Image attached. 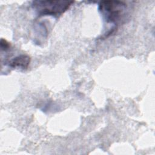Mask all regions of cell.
<instances>
[{
	"instance_id": "6da1fadb",
	"label": "cell",
	"mask_w": 155,
	"mask_h": 155,
	"mask_svg": "<svg viewBox=\"0 0 155 155\" xmlns=\"http://www.w3.org/2000/svg\"><path fill=\"white\" fill-rule=\"evenodd\" d=\"M127 10V4L120 1H104L99 4V10L105 21L114 24L124 19Z\"/></svg>"
},
{
	"instance_id": "7a4b0ae2",
	"label": "cell",
	"mask_w": 155,
	"mask_h": 155,
	"mask_svg": "<svg viewBox=\"0 0 155 155\" xmlns=\"http://www.w3.org/2000/svg\"><path fill=\"white\" fill-rule=\"evenodd\" d=\"M73 3L71 1H35L32 7L39 16H58L66 12Z\"/></svg>"
},
{
	"instance_id": "3957f363",
	"label": "cell",
	"mask_w": 155,
	"mask_h": 155,
	"mask_svg": "<svg viewBox=\"0 0 155 155\" xmlns=\"http://www.w3.org/2000/svg\"><path fill=\"white\" fill-rule=\"evenodd\" d=\"M30 62V58L27 55H20L12 59L9 62V66L14 68L26 69Z\"/></svg>"
},
{
	"instance_id": "277c9868",
	"label": "cell",
	"mask_w": 155,
	"mask_h": 155,
	"mask_svg": "<svg viewBox=\"0 0 155 155\" xmlns=\"http://www.w3.org/2000/svg\"><path fill=\"white\" fill-rule=\"evenodd\" d=\"M1 47L3 50H7L10 47L9 43L5 39H1Z\"/></svg>"
}]
</instances>
